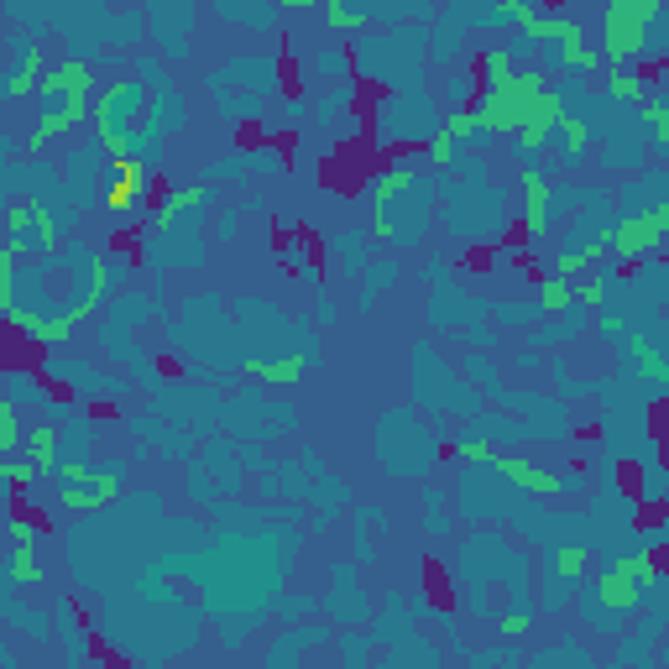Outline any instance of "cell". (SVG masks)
<instances>
[{
  "label": "cell",
  "instance_id": "obj_1",
  "mask_svg": "<svg viewBox=\"0 0 669 669\" xmlns=\"http://www.w3.org/2000/svg\"><path fill=\"white\" fill-rule=\"evenodd\" d=\"M654 26H665V6L659 0H607L602 6V53L612 74H644V59L659 53Z\"/></svg>",
  "mask_w": 669,
  "mask_h": 669
},
{
  "label": "cell",
  "instance_id": "obj_2",
  "mask_svg": "<svg viewBox=\"0 0 669 669\" xmlns=\"http://www.w3.org/2000/svg\"><path fill=\"white\" fill-rule=\"evenodd\" d=\"M89 89H95V68L84 59H63L42 74V84H38L42 120H38V131H32V147H38V152L47 141L68 137V131L79 126L84 110H89Z\"/></svg>",
  "mask_w": 669,
  "mask_h": 669
},
{
  "label": "cell",
  "instance_id": "obj_3",
  "mask_svg": "<svg viewBox=\"0 0 669 669\" xmlns=\"http://www.w3.org/2000/svg\"><path fill=\"white\" fill-rule=\"evenodd\" d=\"M550 95L539 74H512L508 84L487 89L481 99H471V120H476V137H518L523 126L533 120L539 99Z\"/></svg>",
  "mask_w": 669,
  "mask_h": 669
},
{
  "label": "cell",
  "instance_id": "obj_4",
  "mask_svg": "<svg viewBox=\"0 0 669 669\" xmlns=\"http://www.w3.org/2000/svg\"><path fill=\"white\" fill-rule=\"evenodd\" d=\"M120 476L95 471V466H59V502L68 512H99L105 502H116Z\"/></svg>",
  "mask_w": 669,
  "mask_h": 669
},
{
  "label": "cell",
  "instance_id": "obj_5",
  "mask_svg": "<svg viewBox=\"0 0 669 669\" xmlns=\"http://www.w3.org/2000/svg\"><path fill=\"white\" fill-rule=\"evenodd\" d=\"M141 110V84H110L105 99L95 105V120H99V141L110 147V152H131V120Z\"/></svg>",
  "mask_w": 669,
  "mask_h": 669
},
{
  "label": "cell",
  "instance_id": "obj_6",
  "mask_svg": "<svg viewBox=\"0 0 669 669\" xmlns=\"http://www.w3.org/2000/svg\"><path fill=\"white\" fill-rule=\"evenodd\" d=\"M665 231H669V210H665V204H654V210L628 215L617 231H612V252H623L628 262H633V256H644V252H659Z\"/></svg>",
  "mask_w": 669,
  "mask_h": 669
},
{
  "label": "cell",
  "instance_id": "obj_7",
  "mask_svg": "<svg viewBox=\"0 0 669 669\" xmlns=\"http://www.w3.org/2000/svg\"><path fill=\"white\" fill-rule=\"evenodd\" d=\"M497 471L512 476L523 492H539V497H560L565 492V476L554 471H539V466H529V460H518V455H497Z\"/></svg>",
  "mask_w": 669,
  "mask_h": 669
},
{
  "label": "cell",
  "instance_id": "obj_8",
  "mask_svg": "<svg viewBox=\"0 0 669 669\" xmlns=\"http://www.w3.org/2000/svg\"><path fill=\"white\" fill-rule=\"evenodd\" d=\"M147 173H152V168H147V162H137V158H120L116 162V178H110V210H131V204H137L141 199V189H147Z\"/></svg>",
  "mask_w": 669,
  "mask_h": 669
},
{
  "label": "cell",
  "instance_id": "obj_9",
  "mask_svg": "<svg viewBox=\"0 0 669 669\" xmlns=\"http://www.w3.org/2000/svg\"><path fill=\"white\" fill-rule=\"evenodd\" d=\"M518 189H523V220H529V236H544V204H550V178L539 168H523L518 173Z\"/></svg>",
  "mask_w": 669,
  "mask_h": 669
},
{
  "label": "cell",
  "instance_id": "obj_10",
  "mask_svg": "<svg viewBox=\"0 0 669 669\" xmlns=\"http://www.w3.org/2000/svg\"><path fill=\"white\" fill-rule=\"evenodd\" d=\"M38 84H42V53H38V42H32V38H21L17 42V68H11V79H6L0 95L21 99L26 89H38Z\"/></svg>",
  "mask_w": 669,
  "mask_h": 669
},
{
  "label": "cell",
  "instance_id": "obj_11",
  "mask_svg": "<svg viewBox=\"0 0 669 669\" xmlns=\"http://www.w3.org/2000/svg\"><path fill=\"white\" fill-rule=\"evenodd\" d=\"M638 596H644V591L633 586V581L617 571V565H612V571L596 581V602H602L607 612H633V607H638Z\"/></svg>",
  "mask_w": 669,
  "mask_h": 669
},
{
  "label": "cell",
  "instance_id": "obj_12",
  "mask_svg": "<svg viewBox=\"0 0 669 669\" xmlns=\"http://www.w3.org/2000/svg\"><path fill=\"white\" fill-rule=\"evenodd\" d=\"M194 204H210V189L204 183H178L168 194L158 199V225H173L183 210H194Z\"/></svg>",
  "mask_w": 669,
  "mask_h": 669
},
{
  "label": "cell",
  "instance_id": "obj_13",
  "mask_svg": "<svg viewBox=\"0 0 669 669\" xmlns=\"http://www.w3.org/2000/svg\"><path fill=\"white\" fill-rule=\"evenodd\" d=\"M246 372L262 376V382H273V387H288V382H298V376L309 372V355H277V361H252Z\"/></svg>",
  "mask_w": 669,
  "mask_h": 669
},
{
  "label": "cell",
  "instance_id": "obj_14",
  "mask_svg": "<svg viewBox=\"0 0 669 669\" xmlns=\"http://www.w3.org/2000/svg\"><path fill=\"white\" fill-rule=\"evenodd\" d=\"M512 79V47H487L481 53V68H476V84H481V95L497 89V84Z\"/></svg>",
  "mask_w": 669,
  "mask_h": 669
},
{
  "label": "cell",
  "instance_id": "obj_15",
  "mask_svg": "<svg viewBox=\"0 0 669 669\" xmlns=\"http://www.w3.org/2000/svg\"><path fill=\"white\" fill-rule=\"evenodd\" d=\"M26 455H32V466H38V471H53V466H59V429H53V424L32 429V434H26Z\"/></svg>",
  "mask_w": 669,
  "mask_h": 669
},
{
  "label": "cell",
  "instance_id": "obj_16",
  "mask_svg": "<svg viewBox=\"0 0 669 669\" xmlns=\"http://www.w3.org/2000/svg\"><path fill=\"white\" fill-rule=\"evenodd\" d=\"M6 581H17V586H38L42 581V565L32 550H11L6 554Z\"/></svg>",
  "mask_w": 669,
  "mask_h": 669
},
{
  "label": "cell",
  "instance_id": "obj_17",
  "mask_svg": "<svg viewBox=\"0 0 669 669\" xmlns=\"http://www.w3.org/2000/svg\"><path fill=\"white\" fill-rule=\"evenodd\" d=\"M586 565H591L586 544H565V550H554V575H560V581H581Z\"/></svg>",
  "mask_w": 669,
  "mask_h": 669
},
{
  "label": "cell",
  "instance_id": "obj_18",
  "mask_svg": "<svg viewBox=\"0 0 669 669\" xmlns=\"http://www.w3.org/2000/svg\"><path fill=\"white\" fill-rule=\"evenodd\" d=\"M11 294H17V246H0V319H11Z\"/></svg>",
  "mask_w": 669,
  "mask_h": 669
},
{
  "label": "cell",
  "instance_id": "obj_19",
  "mask_svg": "<svg viewBox=\"0 0 669 669\" xmlns=\"http://www.w3.org/2000/svg\"><path fill=\"white\" fill-rule=\"evenodd\" d=\"M325 21H330V26H340V32H361V26H372V11H355V6H340V0H330V6H325Z\"/></svg>",
  "mask_w": 669,
  "mask_h": 669
},
{
  "label": "cell",
  "instance_id": "obj_20",
  "mask_svg": "<svg viewBox=\"0 0 669 669\" xmlns=\"http://www.w3.org/2000/svg\"><path fill=\"white\" fill-rule=\"evenodd\" d=\"M571 304H575V288L565 277H550V283L539 288V309H544V315H560V309H571Z\"/></svg>",
  "mask_w": 669,
  "mask_h": 669
},
{
  "label": "cell",
  "instance_id": "obj_21",
  "mask_svg": "<svg viewBox=\"0 0 669 669\" xmlns=\"http://www.w3.org/2000/svg\"><path fill=\"white\" fill-rule=\"evenodd\" d=\"M21 445V414L11 397H0V455H11Z\"/></svg>",
  "mask_w": 669,
  "mask_h": 669
},
{
  "label": "cell",
  "instance_id": "obj_22",
  "mask_svg": "<svg viewBox=\"0 0 669 669\" xmlns=\"http://www.w3.org/2000/svg\"><path fill=\"white\" fill-rule=\"evenodd\" d=\"M38 466H32V460H0V481H6V487H11V492H26V487H32V481H38Z\"/></svg>",
  "mask_w": 669,
  "mask_h": 669
},
{
  "label": "cell",
  "instance_id": "obj_23",
  "mask_svg": "<svg viewBox=\"0 0 669 669\" xmlns=\"http://www.w3.org/2000/svg\"><path fill=\"white\" fill-rule=\"evenodd\" d=\"M665 120H669V99L654 95L649 105H644V126H649V137L659 141V147H669V126H665Z\"/></svg>",
  "mask_w": 669,
  "mask_h": 669
},
{
  "label": "cell",
  "instance_id": "obj_24",
  "mask_svg": "<svg viewBox=\"0 0 669 669\" xmlns=\"http://www.w3.org/2000/svg\"><path fill=\"white\" fill-rule=\"evenodd\" d=\"M644 74H607V99H628V105H638L644 99Z\"/></svg>",
  "mask_w": 669,
  "mask_h": 669
},
{
  "label": "cell",
  "instance_id": "obj_25",
  "mask_svg": "<svg viewBox=\"0 0 669 669\" xmlns=\"http://www.w3.org/2000/svg\"><path fill=\"white\" fill-rule=\"evenodd\" d=\"M554 137H560V141H565V158H581V152H586V120H571V116H565V120H560V126H554Z\"/></svg>",
  "mask_w": 669,
  "mask_h": 669
},
{
  "label": "cell",
  "instance_id": "obj_26",
  "mask_svg": "<svg viewBox=\"0 0 669 669\" xmlns=\"http://www.w3.org/2000/svg\"><path fill=\"white\" fill-rule=\"evenodd\" d=\"M424 152H429V162H439V168H450V162H455V152H460V141H455L450 131L439 126V131H434V137H429V147H424Z\"/></svg>",
  "mask_w": 669,
  "mask_h": 669
},
{
  "label": "cell",
  "instance_id": "obj_27",
  "mask_svg": "<svg viewBox=\"0 0 669 669\" xmlns=\"http://www.w3.org/2000/svg\"><path fill=\"white\" fill-rule=\"evenodd\" d=\"M38 533H42L38 518H17V523L6 529V539H11V550H32V544H38Z\"/></svg>",
  "mask_w": 669,
  "mask_h": 669
},
{
  "label": "cell",
  "instance_id": "obj_28",
  "mask_svg": "<svg viewBox=\"0 0 669 669\" xmlns=\"http://www.w3.org/2000/svg\"><path fill=\"white\" fill-rule=\"evenodd\" d=\"M455 460H497L492 439H455Z\"/></svg>",
  "mask_w": 669,
  "mask_h": 669
},
{
  "label": "cell",
  "instance_id": "obj_29",
  "mask_svg": "<svg viewBox=\"0 0 669 669\" xmlns=\"http://www.w3.org/2000/svg\"><path fill=\"white\" fill-rule=\"evenodd\" d=\"M63 617V638H68V659H79V628H74V602H59Z\"/></svg>",
  "mask_w": 669,
  "mask_h": 669
},
{
  "label": "cell",
  "instance_id": "obj_30",
  "mask_svg": "<svg viewBox=\"0 0 669 669\" xmlns=\"http://www.w3.org/2000/svg\"><path fill=\"white\" fill-rule=\"evenodd\" d=\"M529 633V612H508L502 617V638H523Z\"/></svg>",
  "mask_w": 669,
  "mask_h": 669
},
{
  "label": "cell",
  "instance_id": "obj_31",
  "mask_svg": "<svg viewBox=\"0 0 669 669\" xmlns=\"http://www.w3.org/2000/svg\"><path fill=\"white\" fill-rule=\"evenodd\" d=\"M393 277H397V267H393V262H382V267H372V277H367V288L376 294V288H387Z\"/></svg>",
  "mask_w": 669,
  "mask_h": 669
}]
</instances>
